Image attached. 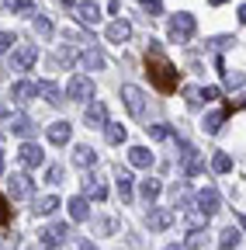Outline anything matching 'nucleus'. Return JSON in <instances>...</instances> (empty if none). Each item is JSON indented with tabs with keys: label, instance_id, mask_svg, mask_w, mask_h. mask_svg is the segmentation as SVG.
Instances as JSON below:
<instances>
[{
	"label": "nucleus",
	"instance_id": "f257e3e1",
	"mask_svg": "<svg viewBox=\"0 0 246 250\" xmlns=\"http://www.w3.org/2000/svg\"><path fill=\"white\" fill-rule=\"evenodd\" d=\"M146 73H149L152 87H156L160 94H173V90L180 87V70L163 56V49H160L156 42H149V52H146Z\"/></svg>",
	"mask_w": 246,
	"mask_h": 250
},
{
	"label": "nucleus",
	"instance_id": "f03ea898",
	"mask_svg": "<svg viewBox=\"0 0 246 250\" xmlns=\"http://www.w3.org/2000/svg\"><path fill=\"white\" fill-rule=\"evenodd\" d=\"M191 35H194V14H188V11L173 14L170 18V39L173 42H191Z\"/></svg>",
	"mask_w": 246,
	"mask_h": 250
},
{
	"label": "nucleus",
	"instance_id": "7ed1b4c3",
	"mask_svg": "<svg viewBox=\"0 0 246 250\" xmlns=\"http://www.w3.org/2000/svg\"><path fill=\"white\" fill-rule=\"evenodd\" d=\"M121 101H125V108H129L132 118H142L146 115V94L135 83H121Z\"/></svg>",
	"mask_w": 246,
	"mask_h": 250
},
{
	"label": "nucleus",
	"instance_id": "20e7f679",
	"mask_svg": "<svg viewBox=\"0 0 246 250\" xmlns=\"http://www.w3.org/2000/svg\"><path fill=\"white\" fill-rule=\"evenodd\" d=\"M180 167H184V174H188V177H198V174L205 170L201 153H198L191 143H180Z\"/></svg>",
	"mask_w": 246,
	"mask_h": 250
},
{
	"label": "nucleus",
	"instance_id": "39448f33",
	"mask_svg": "<svg viewBox=\"0 0 246 250\" xmlns=\"http://www.w3.org/2000/svg\"><path fill=\"white\" fill-rule=\"evenodd\" d=\"M38 62V45H18L14 52H11V70H32Z\"/></svg>",
	"mask_w": 246,
	"mask_h": 250
},
{
	"label": "nucleus",
	"instance_id": "423d86ee",
	"mask_svg": "<svg viewBox=\"0 0 246 250\" xmlns=\"http://www.w3.org/2000/svg\"><path fill=\"white\" fill-rule=\"evenodd\" d=\"M66 94H70L73 101H90V98H94V80L83 77V73H76V77H70Z\"/></svg>",
	"mask_w": 246,
	"mask_h": 250
},
{
	"label": "nucleus",
	"instance_id": "0eeeda50",
	"mask_svg": "<svg viewBox=\"0 0 246 250\" xmlns=\"http://www.w3.org/2000/svg\"><path fill=\"white\" fill-rule=\"evenodd\" d=\"M173 219H177V212H173V208H152L146 223H149V229H152V233H163V229H170V226H173Z\"/></svg>",
	"mask_w": 246,
	"mask_h": 250
},
{
	"label": "nucleus",
	"instance_id": "6e6552de",
	"mask_svg": "<svg viewBox=\"0 0 246 250\" xmlns=\"http://www.w3.org/2000/svg\"><path fill=\"white\" fill-rule=\"evenodd\" d=\"M18 160H21L28 170H35V167H42L45 153H42V146H35V143H24V146L18 149Z\"/></svg>",
	"mask_w": 246,
	"mask_h": 250
},
{
	"label": "nucleus",
	"instance_id": "1a4fd4ad",
	"mask_svg": "<svg viewBox=\"0 0 246 250\" xmlns=\"http://www.w3.org/2000/svg\"><path fill=\"white\" fill-rule=\"evenodd\" d=\"M45 136H49L52 146H66V143L73 139V125H70V122H52L49 129H45Z\"/></svg>",
	"mask_w": 246,
	"mask_h": 250
},
{
	"label": "nucleus",
	"instance_id": "9d476101",
	"mask_svg": "<svg viewBox=\"0 0 246 250\" xmlns=\"http://www.w3.org/2000/svg\"><path fill=\"white\" fill-rule=\"evenodd\" d=\"M104 35H108V42L121 45V42H129V39H132V24H129L125 18H118V21H111V24H108Z\"/></svg>",
	"mask_w": 246,
	"mask_h": 250
},
{
	"label": "nucleus",
	"instance_id": "9b49d317",
	"mask_svg": "<svg viewBox=\"0 0 246 250\" xmlns=\"http://www.w3.org/2000/svg\"><path fill=\"white\" fill-rule=\"evenodd\" d=\"M11 98H14V104H28L32 98H38V83H32V80H18V83L11 87Z\"/></svg>",
	"mask_w": 246,
	"mask_h": 250
},
{
	"label": "nucleus",
	"instance_id": "f8f14e48",
	"mask_svg": "<svg viewBox=\"0 0 246 250\" xmlns=\"http://www.w3.org/2000/svg\"><path fill=\"white\" fill-rule=\"evenodd\" d=\"M83 122L90 125V129H104V125H108V108H104L101 101L87 104V111H83Z\"/></svg>",
	"mask_w": 246,
	"mask_h": 250
},
{
	"label": "nucleus",
	"instance_id": "ddd939ff",
	"mask_svg": "<svg viewBox=\"0 0 246 250\" xmlns=\"http://www.w3.org/2000/svg\"><path fill=\"white\" fill-rule=\"evenodd\" d=\"M38 236H42V247H45V250H56V247H59V240H63V236H70V226H66V223H59V226L42 229Z\"/></svg>",
	"mask_w": 246,
	"mask_h": 250
},
{
	"label": "nucleus",
	"instance_id": "4468645a",
	"mask_svg": "<svg viewBox=\"0 0 246 250\" xmlns=\"http://www.w3.org/2000/svg\"><path fill=\"white\" fill-rule=\"evenodd\" d=\"M198 212H205V215L219 212V191H215V188H201L198 191Z\"/></svg>",
	"mask_w": 246,
	"mask_h": 250
},
{
	"label": "nucleus",
	"instance_id": "2eb2a0df",
	"mask_svg": "<svg viewBox=\"0 0 246 250\" xmlns=\"http://www.w3.org/2000/svg\"><path fill=\"white\" fill-rule=\"evenodd\" d=\"M76 18H80L83 24H97V21H101L97 0H80V4H76Z\"/></svg>",
	"mask_w": 246,
	"mask_h": 250
},
{
	"label": "nucleus",
	"instance_id": "dca6fc26",
	"mask_svg": "<svg viewBox=\"0 0 246 250\" xmlns=\"http://www.w3.org/2000/svg\"><path fill=\"white\" fill-rule=\"evenodd\" d=\"M32 177L28 174H11V198H28L32 195Z\"/></svg>",
	"mask_w": 246,
	"mask_h": 250
},
{
	"label": "nucleus",
	"instance_id": "f3484780",
	"mask_svg": "<svg viewBox=\"0 0 246 250\" xmlns=\"http://www.w3.org/2000/svg\"><path fill=\"white\" fill-rule=\"evenodd\" d=\"M66 208H70V219H73V223H83V219L90 215V202H87L83 195L70 198V202H66Z\"/></svg>",
	"mask_w": 246,
	"mask_h": 250
},
{
	"label": "nucleus",
	"instance_id": "a211bd4d",
	"mask_svg": "<svg viewBox=\"0 0 246 250\" xmlns=\"http://www.w3.org/2000/svg\"><path fill=\"white\" fill-rule=\"evenodd\" d=\"M11 132L21 136V139H32L35 136V122L28 118V115H18V118H11Z\"/></svg>",
	"mask_w": 246,
	"mask_h": 250
},
{
	"label": "nucleus",
	"instance_id": "6ab92c4d",
	"mask_svg": "<svg viewBox=\"0 0 246 250\" xmlns=\"http://www.w3.org/2000/svg\"><path fill=\"white\" fill-rule=\"evenodd\" d=\"M38 98H45L49 104H63V90H59L52 80H38Z\"/></svg>",
	"mask_w": 246,
	"mask_h": 250
},
{
	"label": "nucleus",
	"instance_id": "aec40b11",
	"mask_svg": "<svg viewBox=\"0 0 246 250\" xmlns=\"http://www.w3.org/2000/svg\"><path fill=\"white\" fill-rule=\"evenodd\" d=\"M129 164L132 167H152V153L146 146H132L129 149Z\"/></svg>",
	"mask_w": 246,
	"mask_h": 250
},
{
	"label": "nucleus",
	"instance_id": "412c9836",
	"mask_svg": "<svg viewBox=\"0 0 246 250\" xmlns=\"http://www.w3.org/2000/svg\"><path fill=\"white\" fill-rule=\"evenodd\" d=\"M73 164H76V167H94V164H97V153L90 149V146H76V149H73Z\"/></svg>",
	"mask_w": 246,
	"mask_h": 250
},
{
	"label": "nucleus",
	"instance_id": "4be33fe9",
	"mask_svg": "<svg viewBox=\"0 0 246 250\" xmlns=\"http://www.w3.org/2000/svg\"><path fill=\"white\" fill-rule=\"evenodd\" d=\"M80 66L83 70H104V56L94 52V49H87V52H80Z\"/></svg>",
	"mask_w": 246,
	"mask_h": 250
},
{
	"label": "nucleus",
	"instance_id": "5701e85b",
	"mask_svg": "<svg viewBox=\"0 0 246 250\" xmlns=\"http://www.w3.org/2000/svg\"><path fill=\"white\" fill-rule=\"evenodd\" d=\"M114 181H118V195H121V202L129 205V202H132V174H129V170H118Z\"/></svg>",
	"mask_w": 246,
	"mask_h": 250
},
{
	"label": "nucleus",
	"instance_id": "b1692460",
	"mask_svg": "<svg viewBox=\"0 0 246 250\" xmlns=\"http://www.w3.org/2000/svg\"><path fill=\"white\" fill-rule=\"evenodd\" d=\"M83 195H87V198L104 202V198H108V188H104L101 181H94V177H87V181H83Z\"/></svg>",
	"mask_w": 246,
	"mask_h": 250
},
{
	"label": "nucleus",
	"instance_id": "393cba45",
	"mask_svg": "<svg viewBox=\"0 0 246 250\" xmlns=\"http://www.w3.org/2000/svg\"><path fill=\"white\" fill-rule=\"evenodd\" d=\"M104 136H108V143H111V146H121L129 132H125V125H118V122H108V125H104Z\"/></svg>",
	"mask_w": 246,
	"mask_h": 250
},
{
	"label": "nucleus",
	"instance_id": "a878e982",
	"mask_svg": "<svg viewBox=\"0 0 246 250\" xmlns=\"http://www.w3.org/2000/svg\"><path fill=\"white\" fill-rule=\"evenodd\" d=\"M239 236H243V233H239L236 226L222 229V236H219V250H236V247H239Z\"/></svg>",
	"mask_w": 246,
	"mask_h": 250
},
{
	"label": "nucleus",
	"instance_id": "bb28decb",
	"mask_svg": "<svg viewBox=\"0 0 246 250\" xmlns=\"http://www.w3.org/2000/svg\"><path fill=\"white\" fill-rule=\"evenodd\" d=\"M139 191H142V198H146V202H152V198H160V191H163V184H160L156 177H146V181L139 184Z\"/></svg>",
	"mask_w": 246,
	"mask_h": 250
},
{
	"label": "nucleus",
	"instance_id": "cd10ccee",
	"mask_svg": "<svg viewBox=\"0 0 246 250\" xmlns=\"http://www.w3.org/2000/svg\"><path fill=\"white\" fill-rule=\"evenodd\" d=\"M32 28H35V35H38L42 42H49V39H52V21H49L45 14H38V18L32 21Z\"/></svg>",
	"mask_w": 246,
	"mask_h": 250
},
{
	"label": "nucleus",
	"instance_id": "c85d7f7f",
	"mask_svg": "<svg viewBox=\"0 0 246 250\" xmlns=\"http://www.w3.org/2000/svg\"><path fill=\"white\" fill-rule=\"evenodd\" d=\"M56 208H59V198L56 195H45V198L35 202V215H52Z\"/></svg>",
	"mask_w": 246,
	"mask_h": 250
},
{
	"label": "nucleus",
	"instance_id": "c756f323",
	"mask_svg": "<svg viewBox=\"0 0 246 250\" xmlns=\"http://www.w3.org/2000/svg\"><path fill=\"white\" fill-rule=\"evenodd\" d=\"M222 122H226V111H211V115L205 118V125H201V129H205L208 136H215V132L222 129Z\"/></svg>",
	"mask_w": 246,
	"mask_h": 250
},
{
	"label": "nucleus",
	"instance_id": "7c9ffc66",
	"mask_svg": "<svg viewBox=\"0 0 246 250\" xmlns=\"http://www.w3.org/2000/svg\"><path fill=\"white\" fill-rule=\"evenodd\" d=\"M211 170H215V174H229V170H232V156H229V153H215V156H211Z\"/></svg>",
	"mask_w": 246,
	"mask_h": 250
},
{
	"label": "nucleus",
	"instance_id": "2f4dec72",
	"mask_svg": "<svg viewBox=\"0 0 246 250\" xmlns=\"http://www.w3.org/2000/svg\"><path fill=\"white\" fill-rule=\"evenodd\" d=\"M146 132H149V139H156V143H163V139H170V136H173V129H170V125H163V122L146 125Z\"/></svg>",
	"mask_w": 246,
	"mask_h": 250
},
{
	"label": "nucleus",
	"instance_id": "473e14b6",
	"mask_svg": "<svg viewBox=\"0 0 246 250\" xmlns=\"http://www.w3.org/2000/svg\"><path fill=\"white\" fill-rule=\"evenodd\" d=\"M205 240H208V233H205V229H191V233H188V250H201V247H205Z\"/></svg>",
	"mask_w": 246,
	"mask_h": 250
},
{
	"label": "nucleus",
	"instance_id": "72a5a7b5",
	"mask_svg": "<svg viewBox=\"0 0 246 250\" xmlns=\"http://www.w3.org/2000/svg\"><path fill=\"white\" fill-rule=\"evenodd\" d=\"M142 11H149V18H160L163 14V0H139Z\"/></svg>",
	"mask_w": 246,
	"mask_h": 250
},
{
	"label": "nucleus",
	"instance_id": "f704fd0d",
	"mask_svg": "<svg viewBox=\"0 0 246 250\" xmlns=\"http://www.w3.org/2000/svg\"><path fill=\"white\" fill-rule=\"evenodd\" d=\"M11 219H14V208H11V202L4 195H0V226H7Z\"/></svg>",
	"mask_w": 246,
	"mask_h": 250
},
{
	"label": "nucleus",
	"instance_id": "c9c22d12",
	"mask_svg": "<svg viewBox=\"0 0 246 250\" xmlns=\"http://www.w3.org/2000/svg\"><path fill=\"white\" fill-rule=\"evenodd\" d=\"M184 98H188L191 108H198V104L205 101V98H201V87H188V90H184Z\"/></svg>",
	"mask_w": 246,
	"mask_h": 250
},
{
	"label": "nucleus",
	"instance_id": "e433bc0d",
	"mask_svg": "<svg viewBox=\"0 0 246 250\" xmlns=\"http://www.w3.org/2000/svg\"><path fill=\"white\" fill-rule=\"evenodd\" d=\"M14 42H18V39L11 35V31H0V56L11 52V49H14Z\"/></svg>",
	"mask_w": 246,
	"mask_h": 250
},
{
	"label": "nucleus",
	"instance_id": "4c0bfd02",
	"mask_svg": "<svg viewBox=\"0 0 246 250\" xmlns=\"http://www.w3.org/2000/svg\"><path fill=\"white\" fill-rule=\"evenodd\" d=\"M239 108H246V90L239 94V98H236V101H229V104H226L222 111H226V115H232V111H239Z\"/></svg>",
	"mask_w": 246,
	"mask_h": 250
},
{
	"label": "nucleus",
	"instance_id": "58836bf2",
	"mask_svg": "<svg viewBox=\"0 0 246 250\" xmlns=\"http://www.w3.org/2000/svg\"><path fill=\"white\" fill-rule=\"evenodd\" d=\"M14 11L18 14H35V4L32 0H14Z\"/></svg>",
	"mask_w": 246,
	"mask_h": 250
},
{
	"label": "nucleus",
	"instance_id": "ea45409f",
	"mask_svg": "<svg viewBox=\"0 0 246 250\" xmlns=\"http://www.w3.org/2000/svg\"><path fill=\"white\" fill-rule=\"evenodd\" d=\"M45 181H49V184H59V181H63V167H49Z\"/></svg>",
	"mask_w": 246,
	"mask_h": 250
},
{
	"label": "nucleus",
	"instance_id": "a19ab883",
	"mask_svg": "<svg viewBox=\"0 0 246 250\" xmlns=\"http://www.w3.org/2000/svg\"><path fill=\"white\" fill-rule=\"evenodd\" d=\"M201 98H205V101H219V98H222V90H219V87H205V90H201Z\"/></svg>",
	"mask_w": 246,
	"mask_h": 250
},
{
	"label": "nucleus",
	"instance_id": "79ce46f5",
	"mask_svg": "<svg viewBox=\"0 0 246 250\" xmlns=\"http://www.w3.org/2000/svg\"><path fill=\"white\" fill-rule=\"evenodd\" d=\"M73 250H97V247H94V243H90V240H80V243H76Z\"/></svg>",
	"mask_w": 246,
	"mask_h": 250
},
{
	"label": "nucleus",
	"instance_id": "37998d69",
	"mask_svg": "<svg viewBox=\"0 0 246 250\" xmlns=\"http://www.w3.org/2000/svg\"><path fill=\"white\" fill-rule=\"evenodd\" d=\"M0 11H14V0H0Z\"/></svg>",
	"mask_w": 246,
	"mask_h": 250
},
{
	"label": "nucleus",
	"instance_id": "c03bdc74",
	"mask_svg": "<svg viewBox=\"0 0 246 250\" xmlns=\"http://www.w3.org/2000/svg\"><path fill=\"white\" fill-rule=\"evenodd\" d=\"M239 21H243V24H246V4H243V7H239Z\"/></svg>",
	"mask_w": 246,
	"mask_h": 250
},
{
	"label": "nucleus",
	"instance_id": "a18cd8bd",
	"mask_svg": "<svg viewBox=\"0 0 246 250\" xmlns=\"http://www.w3.org/2000/svg\"><path fill=\"white\" fill-rule=\"evenodd\" d=\"M208 4H211V7H222V4H226V0H208Z\"/></svg>",
	"mask_w": 246,
	"mask_h": 250
},
{
	"label": "nucleus",
	"instance_id": "49530a36",
	"mask_svg": "<svg viewBox=\"0 0 246 250\" xmlns=\"http://www.w3.org/2000/svg\"><path fill=\"white\" fill-rule=\"evenodd\" d=\"M163 250H188V247H173V243H170V247H163Z\"/></svg>",
	"mask_w": 246,
	"mask_h": 250
},
{
	"label": "nucleus",
	"instance_id": "de8ad7c7",
	"mask_svg": "<svg viewBox=\"0 0 246 250\" xmlns=\"http://www.w3.org/2000/svg\"><path fill=\"white\" fill-rule=\"evenodd\" d=\"M0 174H4V153H0Z\"/></svg>",
	"mask_w": 246,
	"mask_h": 250
},
{
	"label": "nucleus",
	"instance_id": "09e8293b",
	"mask_svg": "<svg viewBox=\"0 0 246 250\" xmlns=\"http://www.w3.org/2000/svg\"><path fill=\"white\" fill-rule=\"evenodd\" d=\"M63 4H73V0H63Z\"/></svg>",
	"mask_w": 246,
	"mask_h": 250
},
{
	"label": "nucleus",
	"instance_id": "8fccbe9b",
	"mask_svg": "<svg viewBox=\"0 0 246 250\" xmlns=\"http://www.w3.org/2000/svg\"><path fill=\"white\" fill-rule=\"evenodd\" d=\"M35 250H45V247H35Z\"/></svg>",
	"mask_w": 246,
	"mask_h": 250
},
{
	"label": "nucleus",
	"instance_id": "3c124183",
	"mask_svg": "<svg viewBox=\"0 0 246 250\" xmlns=\"http://www.w3.org/2000/svg\"><path fill=\"white\" fill-rule=\"evenodd\" d=\"M0 115H4V108H0Z\"/></svg>",
	"mask_w": 246,
	"mask_h": 250
},
{
	"label": "nucleus",
	"instance_id": "603ef678",
	"mask_svg": "<svg viewBox=\"0 0 246 250\" xmlns=\"http://www.w3.org/2000/svg\"><path fill=\"white\" fill-rule=\"evenodd\" d=\"M243 226H246V219H243Z\"/></svg>",
	"mask_w": 246,
	"mask_h": 250
}]
</instances>
